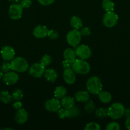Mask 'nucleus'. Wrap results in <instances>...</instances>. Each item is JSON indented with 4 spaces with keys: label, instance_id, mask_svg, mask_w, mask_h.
Instances as JSON below:
<instances>
[{
    "label": "nucleus",
    "instance_id": "412c9836",
    "mask_svg": "<svg viewBox=\"0 0 130 130\" xmlns=\"http://www.w3.org/2000/svg\"><path fill=\"white\" fill-rule=\"evenodd\" d=\"M98 95L99 100L103 104H108L112 100V95L108 91H100Z\"/></svg>",
    "mask_w": 130,
    "mask_h": 130
},
{
    "label": "nucleus",
    "instance_id": "f704fd0d",
    "mask_svg": "<svg viewBox=\"0 0 130 130\" xmlns=\"http://www.w3.org/2000/svg\"><path fill=\"white\" fill-rule=\"evenodd\" d=\"M47 36L50 39L54 40V39H57L59 38V33L58 32L55 30H48Z\"/></svg>",
    "mask_w": 130,
    "mask_h": 130
},
{
    "label": "nucleus",
    "instance_id": "b1692460",
    "mask_svg": "<svg viewBox=\"0 0 130 130\" xmlns=\"http://www.w3.org/2000/svg\"><path fill=\"white\" fill-rule=\"evenodd\" d=\"M102 8L106 11H112L114 10V3L112 0H103L102 1Z\"/></svg>",
    "mask_w": 130,
    "mask_h": 130
},
{
    "label": "nucleus",
    "instance_id": "f257e3e1",
    "mask_svg": "<svg viewBox=\"0 0 130 130\" xmlns=\"http://www.w3.org/2000/svg\"><path fill=\"white\" fill-rule=\"evenodd\" d=\"M103 85L100 79L97 76H92L88 79L86 83V88L89 93L98 95L101 91Z\"/></svg>",
    "mask_w": 130,
    "mask_h": 130
},
{
    "label": "nucleus",
    "instance_id": "a19ab883",
    "mask_svg": "<svg viewBox=\"0 0 130 130\" xmlns=\"http://www.w3.org/2000/svg\"><path fill=\"white\" fill-rule=\"evenodd\" d=\"M8 1H11V2L12 3H17L19 2L20 0H8Z\"/></svg>",
    "mask_w": 130,
    "mask_h": 130
},
{
    "label": "nucleus",
    "instance_id": "f3484780",
    "mask_svg": "<svg viewBox=\"0 0 130 130\" xmlns=\"http://www.w3.org/2000/svg\"><path fill=\"white\" fill-rule=\"evenodd\" d=\"M75 99L70 96H65L61 100V105L62 108L70 109L75 106Z\"/></svg>",
    "mask_w": 130,
    "mask_h": 130
},
{
    "label": "nucleus",
    "instance_id": "9b49d317",
    "mask_svg": "<svg viewBox=\"0 0 130 130\" xmlns=\"http://www.w3.org/2000/svg\"><path fill=\"white\" fill-rule=\"evenodd\" d=\"M3 81L6 85H12L16 83L19 79V76L15 71H8L3 76Z\"/></svg>",
    "mask_w": 130,
    "mask_h": 130
},
{
    "label": "nucleus",
    "instance_id": "ddd939ff",
    "mask_svg": "<svg viewBox=\"0 0 130 130\" xmlns=\"http://www.w3.org/2000/svg\"><path fill=\"white\" fill-rule=\"evenodd\" d=\"M15 52L14 48L10 46H3L1 50V56L5 61H11L15 57Z\"/></svg>",
    "mask_w": 130,
    "mask_h": 130
},
{
    "label": "nucleus",
    "instance_id": "f8f14e48",
    "mask_svg": "<svg viewBox=\"0 0 130 130\" xmlns=\"http://www.w3.org/2000/svg\"><path fill=\"white\" fill-rule=\"evenodd\" d=\"M63 79L65 83L68 85H73L76 81V72L71 67L64 69Z\"/></svg>",
    "mask_w": 130,
    "mask_h": 130
},
{
    "label": "nucleus",
    "instance_id": "c85d7f7f",
    "mask_svg": "<svg viewBox=\"0 0 130 130\" xmlns=\"http://www.w3.org/2000/svg\"><path fill=\"white\" fill-rule=\"evenodd\" d=\"M51 62H52V57L48 54L44 55L40 60V63L43 64L45 67L49 66Z\"/></svg>",
    "mask_w": 130,
    "mask_h": 130
},
{
    "label": "nucleus",
    "instance_id": "0eeeda50",
    "mask_svg": "<svg viewBox=\"0 0 130 130\" xmlns=\"http://www.w3.org/2000/svg\"><path fill=\"white\" fill-rule=\"evenodd\" d=\"M76 57L80 59H89L92 55V51L89 46L85 44H79L75 50Z\"/></svg>",
    "mask_w": 130,
    "mask_h": 130
},
{
    "label": "nucleus",
    "instance_id": "58836bf2",
    "mask_svg": "<svg viewBox=\"0 0 130 130\" xmlns=\"http://www.w3.org/2000/svg\"><path fill=\"white\" fill-rule=\"evenodd\" d=\"M125 126H126V129L130 130V116H129L126 119V121H125Z\"/></svg>",
    "mask_w": 130,
    "mask_h": 130
},
{
    "label": "nucleus",
    "instance_id": "c9c22d12",
    "mask_svg": "<svg viewBox=\"0 0 130 130\" xmlns=\"http://www.w3.org/2000/svg\"><path fill=\"white\" fill-rule=\"evenodd\" d=\"M20 4L23 8H28L31 6L32 1L31 0H21Z\"/></svg>",
    "mask_w": 130,
    "mask_h": 130
},
{
    "label": "nucleus",
    "instance_id": "2eb2a0df",
    "mask_svg": "<svg viewBox=\"0 0 130 130\" xmlns=\"http://www.w3.org/2000/svg\"><path fill=\"white\" fill-rule=\"evenodd\" d=\"M48 29L45 25H38L33 29V34L36 38H44L47 36Z\"/></svg>",
    "mask_w": 130,
    "mask_h": 130
},
{
    "label": "nucleus",
    "instance_id": "c756f323",
    "mask_svg": "<svg viewBox=\"0 0 130 130\" xmlns=\"http://www.w3.org/2000/svg\"><path fill=\"white\" fill-rule=\"evenodd\" d=\"M100 129V126L96 122H90V123L87 124L85 127V130H99Z\"/></svg>",
    "mask_w": 130,
    "mask_h": 130
},
{
    "label": "nucleus",
    "instance_id": "423d86ee",
    "mask_svg": "<svg viewBox=\"0 0 130 130\" xmlns=\"http://www.w3.org/2000/svg\"><path fill=\"white\" fill-rule=\"evenodd\" d=\"M118 15L112 11H108L104 15L103 18V24L106 27L112 28L116 25L118 22Z\"/></svg>",
    "mask_w": 130,
    "mask_h": 130
},
{
    "label": "nucleus",
    "instance_id": "cd10ccee",
    "mask_svg": "<svg viewBox=\"0 0 130 130\" xmlns=\"http://www.w3.org/2000/svg\"><path fill=\"white\" fill-rule=\"evenodd\" d=\"M85 110L87 113H92L95 110L96 106L95 104H94V102L93 100H88L87 102H86V104L85 105Z\"/></svg>",
    "mask_w": 130,
    "mask_h": 130
},
{
    "label": "nucleus",
    "instance_id": "72a5a7b5",
    "mask_svg": "<svg viewBox=\"0 0 130 130\" xmlns=\"http://www.w3.org/2000/svg\"><path fill=\"white\" fill-rule=\"evenodd\" d=\"M79 32H80L81 36H88L91 34L90 29L88 27H82L80 29Z\"/></svg>",
    "mask_w": 130,
    "mask_h": 130
},
{
    "label": "nucleus",
    "instance_id": "9d476101",
    "mask_svg": "<svg viewBox=\"0 0 130 130\" xmlns=\"http://www.w3.org/2000/svg\"><path fill=\"white\" fill-rule=\"evenodd\" d=\"M45 109L50 112H57L61 109V102L56 98L48 99L45 103Z\"/></svg>",
    "mask_w": 130,
    "mask_h": 130
},
{
    "label": "nucleus",
    "instance_id": "1a4fd4ad",
    "mask_svg": "<svg viewBox=\"0 0 130 130\" xmlns=\"http://www.w3.org/2000/svg\"><path fill=\"white\" fill-rule=\"evenodd\" d=\"M45 67L40 63H34L29 67V74L31 76L36 78L41 77L45 73Z\"/></svg>",
    "mask_w": 130,
    "mask_h": 130
},
{
    "label": "nucleus",
    "instance_id": "6e6552de",
    "mask_svg": "<svg viewBox=\"0 0 130 130\" xmlns=\"http://www.w3.org/2000/svg\"><path fill=\"white\" fill-rule=\"evenodd\" d=\"M23 8L19 3H14L10 6L8 10V15L12 20H18L22 17L23 13Z\"/></svg>",
    "mask_w": 130,
    "mask_h": 130
},
{
    "label": "nucleus",
    "instance_id": "e433bc0d",
    "mask_svg": "<svg viewBox=\"0 0 130 130\" xmlns=\"http://www.w3.org/2000/svg\"><path fill=\"white\" fill-rule=\"evenodd\" d=\"M38 2L43 6H49L54 3L55 0H38Z\"/></svg>",
    "mask_w": 130,
    "mask_h": 130
},
{
    "label": "nucleus",
    "instance_id": "37998d69",
    "mask_svg": "<svg viewBox=\"0 0 130 130\" xmlns=\"http://www.w3.org/2000/svg\"><path fill=\"white\" fill-rule=\"evenodd\" d=\"M11 129V128H4V129Z\"/></svg>",
    "mask_w": 130,
    "mask_h": 130
},
{
    "label": "nucleus",
    "instance_id": "39448f33",
    "mask_svg": "<svg viewBox=\"0 0 130 130\" xmlns=\"http://www.w3.org/2000/svg\"><path fill=\"white\" fill-rule=\"evenodd\" d=\"M81 34L79 30L73 29L70 30L66 34V41L69 45L76 48L81 41Z\"/></svg>",
    "mask_w": 130,
    "mask_h": 130
},
{
    "label": "nucleus",
    "instance_id": "f03ea898",
    "mask_svg": "<svg viewBox=\"0 0 130 130\" xmlns=\"http://www.w3.org/2000/svg\"><path fill=\"white\" fill-rule=\"evenodd\" d=\"M71 68L76 74L85 75L89 73L90 71V66L85 60L76 59L71 63Z\"/></svg>",
    "mask_w": 130,
    "mask_h": 130
},
{
    "label": "nucleus",
    "instance_id": "ea45409f",
    "mask_svg": "<svg viewBox=\"0 0 130 130\" xmlns=\"http://www.w3.org/2000/svg\"><path fill=\"white\" fill-rule=\"evenodd\" d=\"M71 63H70L69 62L66 60H64L63 62H62V67H63L64 69L66 68H68V67H71Z\"/></svg>",
    "mask_w": 130,
    "mask_h": 130
},
{
    "label": "nucleus",
    "instance_id": "20e7f679",
    "mask_svg": "<svg viewBox=\"0 0 130 130\" xmlns=\"http://www.w3.org/2000/svg\"><path fill=\"white\" fill-rule=\"evenodd\" d=\"M125 112V108L121 103L115 102L108 109V116L113 119H118L123 116Z\"/></svg>",
    "mask_w": 130,
    "mask_h": 130
},
{
    "label": "nucleus",
    "instance_id": "6ab92c4d",
    "mask_svg": "<svg viewBox=\"0 0 130 130\" xmlns=\"http://www.w3.org/2000/svg\"><path fill=\"white\" fill-rule=\"evenodd\" d=\"M45 78L48 81L51 83L55 82L58 77V74L56 71L54 69H45L44 73Z\"/></svg>",
    "mask_w": 130,
    "mask_h": 130
},
{
    "label": "nucleus",
    "instance_id": "bb28decb",
    "mask_svg": "<svg viewBox=\"0 0 130 130\" xmlns=\"http://www.w3.org/2000/svg\"><path fill=\"white\" fill-rule=\"evenodd\" d=\"M11 96H12V99L14 101L21 100L24 96V93L20 89H17L13 92Z\"/></svg>",
    "mask_w": 130,
    "mask_h": 130
},
{
    "label": "nucleus",
    "instance_id": "473e14b6",
    "mask_svg": "<svg viewBox=\"0 0 130 130\" xmlns=\"http://www.w3.org/2000/svg\"><path fill=\"white\" fill-rule=\"evenodd\" d=\"M0 69H1V71L3 72H5H5H8V71H10L11 70V65H10V63H8V61H5V62H4L1 64Z\"/></svg>",
    "mask_w": 130,
    "mask_h": 130
},
{
    "label": "nucleus",
    "instance_id": "393cba45",
    "mask_svg": "<svg viewBox=\"0 0 130 130\" xmlns=\"http://www.w3.org/2000/svg\"><path fill=\"white\" fill-rule=\"evenodd\" d=\"M95 115L98 118H104L108 116V109L101 107L95 110Z\"/></svg>",
    "mask_w": 130,
    "mask_h": 130
},
{
    "label": "nucleus",
    "instance_id": "a211bd4d",
    "mask_svg": "<svg viewBox=\"0 0 130 130\" xmlns=\"http://www.w3.org/2000/svg\"><path fill=\"white\" fill-rule=\"evenodd\" d=\"M63 57L65 60L72 63L76 59V55L75 51L71 48H66L63 52Z\"/></svg>",
    "mask_w": 130,
    "mask_h": 130
},
{
    "label": "nucleus",
    "instance_id": "4be33fe9",
    "mask_svg": "<svg viewBox=\"0 0 130 130\" xmlns=\"http://www.w3.org/2000/svg\"><path fill=\"white\" fill-rule=\"evenodd\" d=\"M66 93H67V91H66V88L62 86H57L54 92V97L59 100L66 96Z\"/></svg>",
    "mask_w": 130,
    "mask_h": 130
},
{
    "label": "nucleus",
    "instance_id": "4c0bfd02",
    "mask_svg": "<svg viewBox=\"0 0 130 130\" xmlns=\"http://www.w3.org/2000/svg\"><path fill=\"white\" fill-rule=\"evenodd\" d=\"M22 103L20 102V100H17V101H15V102L13 104L12 106L16 110H19V109H22Z\"/></svg>",
    "mask_w": 130,
    "mask_h": 130
},
{
    "label": "nucleus",
    "instance_id": "7c9ffc66",
    "mask_svg": "<svg viewBox=\"0 0 130 130\" xmlns=\"http://www.w3.org/2000/svg\"><path fill=\"white\" fill-rule=\"evenodd\" d=\"M106 130H119L120 126L117 122H111L107 124L105 128Z\"/></svg>",
    "mask_w": 130,
    "mask_h": 130
},
{
    "label": "nucleus",
    "instance_id": "4468645a",
    "mask_svg": "<svg viewBox=\"0 0 130 130\" xmlns=\"http://www.w3.org/2000/svg\"><path fill=\"white\" fill-rule=\"evenodd\" d=\"M15 121L19 124H23L28 119V113L24 109H20L17 110L15 115Z\"/></svg>",
    "mask_w": 130,
    "mask_h": 130
},
{
    "label": "nucleus",
    "instance_id": "dca6fc26",
    "mask_svg": "<svg viewBox=\"0 0 130 130\" xmlns=\"http://www.w3.org/2000/svg\"><path fill=\"white\" fill-rule=\"evenodd\" d=\"M90 99V95L88 91L80 90L77 91L75 95V99L79 102L85 103Z\"/></svg>",
    "mask_w": 130,
    "mask_h": 130
},
{
    "label": "nucleus",
    "instance_id": "a878e982",
    "mask_svg": "<svg viewBox=\"0 0 130 130\" xmlns=\"http://www.w3.org/2000/svg\"><path fill=\"white\" fill-rule=\"evenodd\" d=\"M68 118H73L79 116L80 114V110L79 108L74 106L71 109H68Z\"/></svg>",
    "mask_w": 130,
    "mask_h": 130
},
{
    "label": "nucleus",
    "instance_id": "7ed1b4c3",
    "mask_svg": "<svg viewBox=\"0 0 130 130\" xmlns=\"http://www.w3.org/2000/svg\"><path fill=\"white\" fill-rule=\"evenodd\" d=\"M11 69L17 72H25L29 68V64L26 59L22 57H18L12 59L10 62Z\"/></svg>",
    "mask_w": 130,
    "mask_h": 130
},
{
    "label": "nucleus",
    "instance_id": "5701e85b",
    "mask_svg": "<svg viewBox=\"0 0 130 130\" xmlns=\"http://www.w3.org/2000/svg\"><path fill=\"white\" fill-rule=\"evenodd\" d=\"M12 96L7 91H1L0 92V100L4 104H8L12 100Z\"/></svg>",
    "mask_w": 130,
    "mask_h": 130
},
{
    "label": "nucleus",
    "instance_id": "2f4dec72",
    "mask_svg": "<svg viewBox=\"0 0 130 130\" xmlns=\"http://www.w3.org/2000/svg\"><path fill=\"white\" fill-rule=\"evenodd\" d=\"M57 116L61 119H65V118H68V109L62 108V109H60L57 112Z\"/></svg>",
    "mask_w": 130,
    "mask_h": 130
},
{
    "label": "nucleus",
    "instance_id": "79ce46f5",
    "mask_svg": "<svg viewBox=\"0 0 130 130\" xmlns=\"http://www.w3.org/2000/svg\"><path fill=\"white\" fill-rule=\"evenodd\" d=\"M3 76V72L1 71H0V79L2 78Z\"/></svg>",
    "mask_w": 130,
    "mask_h": 130
},
{
    "label": "nucleus",
    "instance_id": "aec40b11",
    "mask_svg": "<svg viewBox=\"0 0 130 130\" xmlns=\"http://www.w3.org/2000/svg\"><path fill=\"white\" fill-rule=\"evenodd\" d=\"M70 25L73 29L79 30L82 27V20L79 17L73 16L70 19Z\"/></svg>",
    "mask_w": 130,
    "mask_h": 130
}]
</instances>
